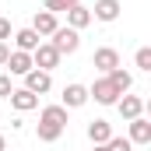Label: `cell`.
I'll return each instance as SVG.
<instances>
[{
    "label": "cell",
    "instance_id": "6da1fadb",
    "mask_svg": "<svg viewBox=\"0 0 151 151\" xmlns=\"http://www.w3.org/2000/svg\"><path fill=\"white\" fill-rule=\"evenodd\" d=\"M49 46L60 53V56H70V53H77V46H81V32H74V28H56L53 35H49Z\"/></svg>",
    "mask_w": 151,
    "mask_h": 151
},
{
    "label": "cell",
    "instance_id": "7a4b0ae2",
    "mask_svg": "<svg viewBox=\"0 0 151 151\" xmlns=\"http://www.w3.org/2000/svg\"><path fill=\"white\" fill-rule=\"evenodd\" d=\"M119 95H123V91L116 88L109 77H99V81L88 88V99H95L99 106H116V102H119Z\"/></svg>",
    "mask_w": 151,
    "mask_h": 151
},
{
    "label": "cell",
    "instance_id": "3957f363",
    "mask_svg": "<svg viewBox=\"0 0 151 151\" xmlns=\"http://www.w3.org/2000/svg\"><path fill=\"white\" fill-rule=\"evenodd\" d=\"M60 60H63V56H60V53H56L49 42H39L35 53H32V63H35L39 70H46V74H53V70L60 67Z\"/></svg>",
    "mask_w": 151,
    "mask_h": 151
},
{
    "label": "cell",
    "instance_id": "277c9868",
    "mask_svg": "<svg viewBox=\"0 0 151 151\" xmlns=\"http://www.w3.org/2000/svg\"><path fill=\"white\" fill-rule=\"evenodd\" d=\"M91 67H95V70H102V74H109V70L119 67V53H116L113 46H99V49L91 53Z\"/></svg>",
    "mask_w": 151,
    "mask_h": 151
},
{
    "label": "cell",
    "instance_id": "5b68a950",
    "mask_svg": "<svg viewBox=\"0 0 151 151\" xmlns=\"http://www.w3.org/2000/svg\"><path fill=\"white\" fill-rule=\"evenodd\" d=\"M127 141L130 144H151V123L144 116H137V119H127Z\"/></svg>",
    "mask_w": 151,
    "mask_h": 151
},
{
    "label": "cell",
    "instance_id": "8992f818",
    "mask_svg": "<svg viewBox=\"0 0 151 151\" xmlns=\"http://www.w3.org/2000/svg\"><path fill=\"white\" fill-rule=\"evenodd\" d=\"M53 88V74H46V70H39L32 67L28 74H25V91H32V95H46Z\"/></svg>",
    "mask_w": 151,
    "mask_h": 151
},
{
    "label": "cell",
    "instance_id": "52a82bcc",
    "mask_svg": "<svg viewBox=\"0 0 151 151\" xmlns=\"http://www.w3.org/2000/svg\"><path fill=\"white\" fill-rule=\"evenodd\" d=\"M60 99H63V102H60L63 109H81V106H88V88L74 81V84H67V88H63V95H60Z\"/></svg>",
    "mask_w": 151,
    "mask_h": 151
},
{
    "label": "cell",
    "instance_id": "ba28073f",
    "mask_svg": "<svg viewBox=\"0 0 151 151\" xmlns=\"http://www.w3.org/2000/svg\"><path fill=\"white\" fill-rule=\"evenodd\" d=\"M119 0H95V7H91V18L95 21H106V25H113L116 18H119Z\"/></svg>",
    "mask_w": 151,
    "mask_h": 151
},
{
    "label": "cell",
    "instance_id": "9c48e42d",
    "mask_svg": "<svg viewBox=\"0 0 151 151\" xmlns=\"http://www.w3.org/2000/svg\"><path fill=\"white\" fill-rule=\"evenodd\" d=\"M116 109H119L123 119H137V116H144V99L141 95H119Z\"/></svg>",
    "mask_w": 151,
    "mask_h": 151
},
{
    "label": "cell",
    "instance_id": "30bf717a",
    "mask_svg": "<svg viewBox=\"0 0 151 151\" xmlns=\"http://www.w3.org/2000/svg\"><path fill=\"white\" fill-rule=\"evenodd\" d=\"M60 28V21H56V14H49V11H35V18H32V32H35L39 39L53 35Z\"/></svg>",
    "mask_w": 151,
    "mask_h": 151
},
{
    "label": "cell",
    "instance_id": "8fae6325",
    "mask_svg": "<svg viewBox=\"0 0 151 151\" xmlns=\"http://www.w3.org/2000/svg\"><path fill=\"white\" fill-rule=\"evenodd\" d=\"M11 74H18V77H25L35 63H32V53H21V49H11V56H7V63H4Z\"/></svg>",
    "mask_w": 151,
    "mask_h": 151
},
{
    "label": "cell",
    "instance_id": "7c38bea8",
    "mask_svg": "<svg viewBox=\"0 0 151 151\" xmlns=\"http://www.w3.org/2000/svg\"><path fill=\"white\" fill-rule=\"evenodd\" d=\"M7 99H11V109H14V113H32V109L39 106V95L25 91V88H14Z\"/></svg>",
    "mask_w": 151,
    "mask_h": 151
},
{
    "label": "cell",
    "instance_id": "4fadbf2b",
    "mask_svg": "<svg viewBox=\"0 0 151 151\" xmlns=\"http://www.w3.org/2000/svg\"><path fill=\"white\" fill-rule=\"evenodd\" d=\"M109 137H113V123L109 119H91L88 123V141L91 144H106Z\"/></svg>",
    "mask_w": 151,
    "mask_h": 151
},
{
    "label": "cell",
    "instance_id": "5bb4252c",
    "mask_svg": "<svg viewBox=\"0 0 151 151\" xmlns=\"http://www.w3.org/2000/svg\"><path fill=\"white\" fill-rule=\"evenodd\" d=\"M88 25H91V11H88V7H81V4H74V7L67 11V28L81 32V28H88Z\"/></svg>",
    "mask_w": 151,
    "mask_h": 151
},
{
    "label": "cell",
    "instance_id": "9a60e30c",
    "mask_svg": "<svg viewBox=\"0 0 151 151\" xmlns=\"http://www.w3.org/2000/svg\"><path fill=\"white\" fill-rule=\"evenodd\" d=\"M39 123H53V127L67 130V109H63V106H46V109L39 113Z\"/></svg>",
    "mask_w": 151,
    "mask_h": 151
},
{
    "label": "cell",
    "instance_id": "2e32d148",
    "mask_svg": "<svg viewBox=\"0 0 151 151\" xmlns=\"http://www.w3.org/2000/svg\"><path fill=\"white\" fill-rule=\"evenodd\" d=\"M42 39L32 32V28H21V32H14V49H21V53H35V46Z\"/></svg>",
    "mask_w": 151,
    "mask_h": 151
},
{
    "label": "cell",
    "instance_id": "e0dca14e",
    "mask_svg": "<svg viewBox=\"0 0 151 151\" xmlns=\"http://www.w3.org/2000/svg\"><path fill=\"white\" fill-rule=\"evenodd\" d=\"M109 81H113L116 88H119V91H123V95H127V91H130V88H134V74H130V70H123V67H116V70H109Z\"/></svg>",
    "mask_w": 151,
    "mask_h": 151
},
{
    "label": "cell",
    "instance_id": "ac0fdd59",
    "mask_svg": "<svg viewBox=\"0 0 151 151\" xmlns=\"http://www.w3.org/2000/svg\"><path fill=\"white\" fill-rule=\"evenodd\" d=\"M35 137L42 141V144H53V141H60V137H63V130H60V127H53V123H39V127H35Z\"/></svg>",
    "mask_w": 151,
    "mask_h": 151
},
{
    "label": "cell",
    "instance_id": "d6986e66",
    "mask_svg": "<svg viewBox=\"0 0 151 151\" xmlns=\"http://www.w3.org/2000/svg\"><path fill=\"white\" fill-rule=\"evenodd\" d=\"M74 4H81V0H46V4H42V11H49V14H67Z\"/></svg>",
    "mask_w": 151,
    "mask_h": 151
},
{
    "label": "cell",
    "instance_id": "ffe728a7",
    "mask_svg": "<svg viewBox=\"0 0 151 151\" xmlns=\"http://www.w3.org/2000/svg\"><path fill=\"white\" fill-rule=\"evenodd\" d=\"M134 63H137V70H144V74H151V49H148V46H141V49H137Z\"/></svg>",
    "mask_w": 151,
    "mask_h": 151
},
{
    "label": "cell",
    "instance_id": "44dd1931",
    "mask_svg": "<svg viewBox=\"0 0 151 151\" xmlns=\"http://www.w3.org/2000/svg\"><path fill=\"white\" fill-rule=\"evenodd\" d=\"M106 148H109V151H134V144H130L127 137H116V134H113V137L106 141Z\"/></svg>",
    "mask_w": 151,
    "mask_h": 151
},
{
    "label": "cell",
    "instance_id": "7402d4cb",
    "mask_svg": "<svg viewBox=\"0 0 151 151\" xmlns=\"http://www.w3.org/2000/svg\"><path fill=\"white\" fill-rule=\"evenodd\" d=\"M11 91H14V84H11V77H7V74H0V99H7Z\"/></svg>",
    "mask_w": 151,
    "mask_h": 151
},
{
    "label": "cell",
    "instance_id": "603a6c76",
    "mask_svg": "<svg viewBox=\"0 0 151 151\" xmlns=\"http://www.w3.org/2000/svg\"><path fill=\"white\" fill-rule=\"evenodd\" d=\"M7 39H11V21L0 18V42H7Z\"/></svg>",
    "mask_w": 151,
    "mask_h": 151
},
{
    "label": "cell",
    "instance_id": "cb8c5ba5",
    "mask_svg": "<svg viewBox=\"0 0 151 151\" xmlns=\"http://www.w3.org/2000/svg\"><path fill=\"white\" fill-rule=\"evenodd\" d=\"M7 56H11V46H7V42H0V67L7 63Z\"/></svg>",
    "mask_w": 151,
    "mask_h": 151
},
{
    "label": "cell",
    "instance_id": "d4e9b609",
    "mask_svg": "<svg viewBox=\"0 0 151 151\" xmlns=\"http://www.w3.org/2000/svg\"><path fill=\"white\" fill-rule=\"evenodd\" d=\"M4 148H7V137H4V134H0V151H4Z\"/></svg>",
    "mask_w": 151,
    "mask_h": 151
},
{
    "label": "cell",
    "instance_id": "484cf974",
    "mask_svg": "<svg viewBox=\"0 0 151 151\" xmlns=\"http://www.w3.org/2000/svg\"><path fill=\"white\" fill-rule=\"evenodd\" d=\"M91 151H109V148H106V144H95V148H91Z\"/></svg>",
    "mask_w": 151,
    "mask_h": 151
}]
</instances>
